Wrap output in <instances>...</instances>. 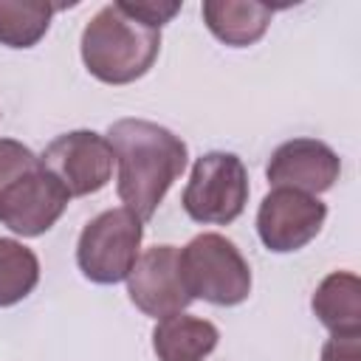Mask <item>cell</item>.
<instances>
[{
	"label": "cell",
	"instance_id": "cell-17",
	"mask_svg": "<svg viewBox=\"0 0 361 361\" xmlns=\"http://www.w3.org/2000/svg\"><path fill=\"white\" fill-rule=\"evenodd\" d=\"M121 3H124V8H127L130 14H135L138 20H144L147 25H152V28H158V31H161L164 23H169V20L180 11V3H161V0H141V3L121 0Z\"/></svg>",
	"mask_w": 361,
	"mask_h": 361
},
{
	"label": "cell",
	"instance_id": "cell-12",
	"mask_svg": "<svg viewBox=\"0 0 361 361\" xmlns=\"http://www.w3.org/2000/svg\"><path fill=\"white\" fill-rule=\"evenodd\" d=\"M206 28L231 48H245L262 39L271 25V8L254 0H206L203 3Z\"/></svg>",
	"mask_w": 361,
	"mask_h": 361
},
{
	"label": "cell",
	"instance_id": "cell-11",
	"mask_svg": "<svg viewBox=\"0 0 361 361\" xmlns=\"http://www.w3.org/2000/svg\"><path fill=\"white\" fill-rule=\"evenodd\" d=\"M217 327L206 319L175 313L158 319L152 330V350L158 361H203L217 347Z\"/></svg>",
	"mask_w": 361,
	"mask_h": 361
},
{
	"label": "cell",
	"instance_id": "cell-8",
	"mask_svg": "<svg viewBox=\"0 0 361 361\" xmlns=\"http://www.w3.org/2000/svg\"><path fill=\"white\" fill-rule=\"evenodd\" d=\"M68 203L71 195L62 183L42 164H37L3 192L0 223L20 237H39L62 217Z\"/></svg>",
	"mask_w": 361,
	"mask_h": 361
},
{
	"label": "cell",
	"instance_id": "cell-9",
	"mask_svg": "<svg viewBox=\"0 0 361 361\" xmlns=\"http://www.w3.org/2000/svg\"><path fill=\"white\" fill-rule=\"evenodd\" d=\"M127 293H130V302L152 319L183 313L192 305V296L186 293V285L180 276L178 248L152 245L144 254H138L127 276Z\"/></svg>",
	"mask_w": 361,
	"mask_h": 361
},
{
	"label": "cell",
	"instance_id": "cell-16",
	"mask_svg": "<svg viewBox=\"0 0 361 361\" xmlns=\"http://www.w3.org/2000/svg\"><path fill=\"white\" fill-rule=\"evenodd\" d=\"M37 164H39V158L25 144H20L14 138H0V197L17 178H23Z\"/></svg>",
	"mask_w": 361,
	"mask_h": 361
},
{
	"label": "cell",
	"instance_id": "cell-7",
	"mask_svg": "<svg viewBox=\"0 0 361 361\" xmlns=\"http://www.w3.org/2000/svg\"><path fill=\"white\" fill-rule=\"evenodd\" d=\"M327 206L316 195L296 189H271L257 212V234L268 251L288 254L307 245L324 226Z\"/></svg>",
	"mask_w": 361,
	"mask_h": 361
},
{
	"label": "cell",
	"instance_id": "cell-4",
	"mask_svg": "<svg viewBox=\"0 0 361 361\" xmlns=\"http://www.w3.org/2000/svg\"><path fill=\"white\" fill-rule=\"evenodd\" d=\"M141 237L144 223L130 209H107L82 228L76 265L96 285L124 282L138 259Z\"/></svg>",
	"mask_w": 361,
	"mask_h": 361
},
{
	"label": "cell",
	"instance_id": "cell-1",
	"mask_svg": "<svg viewBox=\"0 0 361 361\" xmlns=\"http://www.w3.org/2000/svg\"><path fill=\"white\" fill-rule=\"evenodd\" d=\"M118 164V197L141 223L149 220L186 169V144L166 127L147 118H118L107 130Z\"/></svg>",
	"mask_w": 361,
	"mask_h": 361
},
{
	"label": "cell",
	"instance_id": "cell-5",
	"mask_svg": "<svg viewBox=\"0 0 361 361\" xmlns=\"http://www.w3.org/2000/svg\"><path fill=\"white\" fill-rule=\"evenodd\" d=\"M183 212L195 223L226 226L248 203V172L234 152H206L195 161L183 189Z\"/></svg>",
	"mask_w": 361,
	"mask_h": 361
},
{
	"label": "cell",
	"instance_id": "cell-10",
	"mask_svg": "<svg viewBox=\"0 0 361 361\" xmlns=\"http://www.w3.org/2000/svg\"><path fill=\"white\" fill-rule=\"evenodd\" d=\"M265 175L274 183V189L282 186L305 195H322L338 180L341 161L324 141L290 138L271 152Z\"/></svg>",
	"mask_w": 361,
	"mask_h": 361
},
{
	"label": "cell",
	"instance_id": "cell-14",
	"mask_svg": "<svg viewBox=\"0 0 361 361\" xmlns=\"http://www.w3.org/2000/svg\"><path fill=\"white\" fill-rule=\"evenodd\" d=\"M56 6L34 0H0V45L31 48L37 45L54 17Z\"/></svg>",
	"mask_w": 361,
	"mask_h": 361
},
{
	"label": "cell",
	"instance_id": "cell-18",
	"mask_svg": "<svg viewBox=\"0 0 361 361\" xmlns=\"http://www.w3.org/2000/svg\"><path fill=\"white\" fill-rule=\"evenodd\" d=\"M322 361H361V333L330 336L322 347Z\"/></svg>",
	"mask_w": 361,
	"mask_h": 361
},
{
	"label": "cell",
	"instance_id": "cell-6",
	"mask_svg": "<svg viewBox=\"0 0 361 361\" xmlns=\"http://www.w3.org/2000/svg\"><path fill=\"white\" fill-rule=\"evenodd\" d=\"M113 161L116 158L107 138L93 130L65 133L54 138L39 155V164L62 183L71 197H85L104 189L113 175Z\"/></svg>",
	"mask_w": 361,
	"mask_h": 361
},
{
	"label": "cell",
	"instance_id": "cell-13",
	"mask_svg": "<svg viewBox=\"0 0 361 361\" xmlns=\"http://www.w3.org/2000/svg\"><path fill=\"white\" fill-rule=\"evenodd\" d=\"M310 307L316 319L333 333V336H347V333H361V282L350 271H333L327 274L313 299Z\"/></svg>",
	"mask_w": 361,
	"mask_h": 361
},
{
	"label": "cell",
	"instance_id": "cell-3",
	"mask_svg": "<svg viewBox=\"0 0 361 361\" xmlns=\"http://www.w3.org/2000/svg\"><path fill=\"white\" fill-rule=\"evenodd\" d=\"M180 276L192 299L234 307L251 293V268L240 248L223 234H197L180 251Z\"/></svg>",
	"mask_w": 361,
	"mask_h": 361
},
{
	"label": "cell",
	"instance_id": "cell-15",
	"mask_svg": "<svg viewBox=\"0 0 361 361\" xmlns=\"http://www.w3.org/2000/svg\"><path fill=\"white\" fill-rule=\"evenodd\" d=\"M39 282V259L20 240L0 237V307L23 302Z\"/></svg>",
	"mask_w": 361,
	"mask_h": 361
},
{
	"label": "cell",
	"instance_id": "cell-2",
	"mask_svg": "<svg viewBox=\"0 0 361 361\" xmlns=\"http://www.w3.org/2000/svg\"><path fill=\"white\" fill-rule=\"evenodd\" d=\"M161 51V31L138 20L121 0L102 6L82 31V62L104 85L141 79Z\"/></svg>",
	"mask_w": 361,
	"mask_h": 361
}]
</instances>
